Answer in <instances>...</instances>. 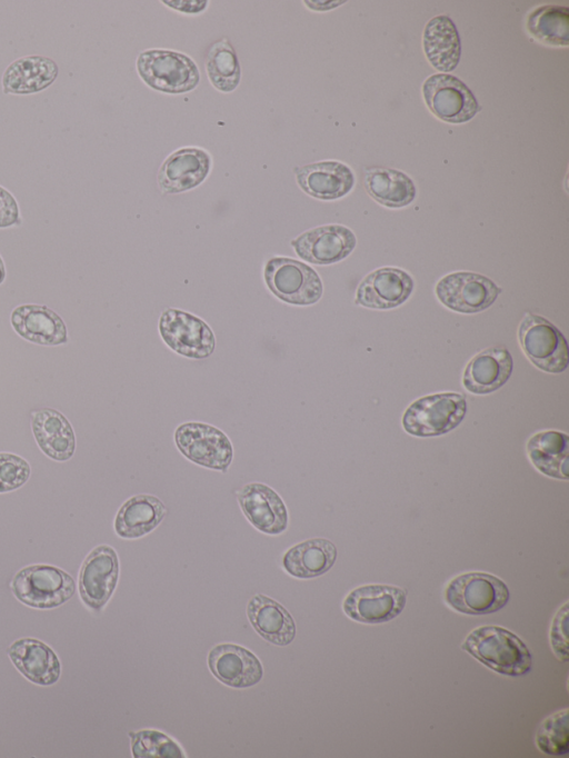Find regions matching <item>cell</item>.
Segmentation results:
<instances>
[{"mask_svg": "<svg viewBox=\"0 0 569 758\" xmlns=\"http://www.w3.org/2000/svg\"><path fill=\"white\" fill-rule=\"evenodd\" d=\"M461 649L491 670L510 677L528 674L532 656L527 645L501 626H481L469 632Z\"/></svg>", "mask_w": 569, "mask_h": 758, "instance_id": "6da1fadb", "label": "cell"}, {"mask_svg": "<svg viewBox=\"0 0 569 758\" xmlns=\"http://www.w3.org/2000/svg\"><path fill=\"white\" fill-rule=\"evenodd\" d=\"M445 601L465 615H488L502 609L510 592L500 578L482 571L461 574L451 579L445 589Z\"/></svg>", "mask_w": 569, "mask_h": 758, "instance_id": "7a4b0ae2", "label": "cell"}, {"mask_svg": "<svg viewBox=\"0 0 569 758\" xmlns=\"http://www.w3.org/2000/svg\"><path fill=\"white\" fill-rule=\"evenodd\" d=\"M467 401L457 392L428 395L415 400L403 412L402 427L415 437H436L455 429L465 418Z\"/></svg>", "mask_w": 569, "mask_h": 758, "instance_id": "3957f363", "label": "cell"}, {"mask_svg": "<svg viewBox=\"0 0 569 758\" xmlns=\"http://www.w3.org/2000/svg\"><path fill=\"white\" fill-rule=\"evenodd\" d=\"M11 590L22 604L37 609H51L68 601L76 591L73 578L50 565H31L19 570Z\"/></svg>", "mask_w": 569, "mask_h": 758, "instance_id": "277c9868", "label": "cell"}, {"mask_svg": "<svg viewBox=\"0 0 569 758\" xmlns=\"http://www.w3.org/2000/svg\"><path fill=\"white\" fill-rule=\"evenodd\" d=\"M137 71L150 88L171 94L193 90L200 80L194 61L188 56L167 49H150L137 59Z\"/></svg>", "mask_w": 569, "mask_h": 758, "instance_id": "5b68a950", "label": "cell"}, {"mask_svg": "<svg viewBox=\"0 0 569 758\" xmlns=\"http://www.w3.org/2000/svg\"><path fill=\"white\" fill-rule=\"evenodd\" d=\"M518 341L522 352L538 369L549 373H560L567 369V340L546 318L531 312L525 313L518 327Z\"/></svg>", "mask_w": 569, "mask_h": 758, "instance_id": "8992f818", "label": "cell"}, {"mask_svg": "<svg viewBox=\"0 0 569 758\" xmlns=\"http://www.w3.org/2000/svg\"><path fill=\"white\" fill-rule=\"evenodd\" d=\"M264 281L277 298L290 305H313L323 291L319 275L310 266L291 258H270L264 266Z\"/></svg>", "mask_w": 569, "mask_h": 758, "instance_id": "52a82bcc", "label": "cell"}, {"mask_svg": "<svg viewBox=\"0 0 569 758\" xmlns=\"http://www.w3.org/2000/svg\"><path fill=\"white\" fill-rule=\"evenodd\" d=\"M179 451L190 461L226 472L232 461L230 439L220 429L202 422H186L174 432Z\"/></svg>", "mask_w": 569, "mask_h": 758, "instance_id": "ba28073f", "label": "cell"}, {"mask_svg": "<svg viewBox=\"0 0 569 758\" xmlns=\"http://www.w3.org/2000/svg\"><path fill=\"white\" fill-rule=\"evenodd\" d=\"M435 292L446 308L460 313H477L493 305L501 288L483 275L458 271L442 277Z\"/></svg>", "mask_w": 569, "mask_h": 758, "instance_id": "9c48e42d", "label": "cell"}, {"mask_svg": "<svg viewBox=\"0 0 569 758\" xmlns=\"http://www.w3.org/2000/svg\"><path fill=\"white\" fill-rule=\"evenodd\" d=\"M162 340L177 353L192 359L209 357L216 347L211 328L200 318L182 310L167 309L159 319Z\"/></svg>", "mask_w": 569, "mask_h": 758, "instance_id": "30bf717a", "label": "cell"}, {"mask_svg": "<svg viewBox=\"0 0 569 758\" xmlns=\"http://www.w3.org/2000/svg\"><path fill=\"white\" fill-rule=\"evenodd\" d=\"M422 94L431 112L449 123L467 122L480 110L471 90L451 74L430 76L423 82Z\"/></svg>", "mask_w": 569, "mask_h": 758, "instance_id": "8fae6325", "label": "cell"}, {"mask_svg": "<svg viewBox=\"0 0 569 758\" xmlns=\"http://www.w3.org/2000/svg\"><path fill=\"white\" fill-rule=\"evenodd\" d=\"M405 589L372 584L351 590L342 602L343 612L353 621L361 624H382L395 619L406 606Z\"/></svg>", "mask_w": 569, "mask_h": 758, "instance_id": "7c38bea8", "label": "cell"}, {"mask_svg": "<svg viewBox=\"0 0 569 758\" xmlns=\"http://www.w3.org/2000/svg\"><path fill=\"white\" fill-rule=\"evenodd\" d=\"M119 578V559L108 545L92 549L79 571V594L83 604L100 611L112 596Z\"/></svg>", "mask_w": 569, "mask_h": 758, "instance_id": "4fadbf2b", "label": "cell"}, {"mask_svg": "<svg viewBox=\"0 0 569 758\" xmlns=\"http://www.w3.org/2000/svg\"><path fill=\"white\" fill-rule=\"evenodd\" d=\"M357 238L347 227L327 225L305 231L291 241L296 253L313 265H331L347 258L356 248Z\"/></svg>", "mask_w": 569, "mask_h": 758, "instance_id": "5bb4252c", "label": "cell"}, {"mask_svg": "<svg viewBox=\"0 0 569 758\" xmlns=\"http://www.w3.org/2000/svg\"><path fill=\"white\" fill-rule=\"evenodd\" d=\"M412 277L400 268L383 267L367 275L359 283L355 303L386 310L402 305L412 293Z\"/></svg>", "mask_w": 569, "mask_h": 758, "instance_id": "9a60e30c", "label": "cell"}, {"mask_svg": "<svg viewBox=\"0 0 569 758\" xmlns=\"http://www.w3.org/2000/svg\"><path fill=\"white\" fill-rule=\"evenodd\" d=\"M237 498L243 515L259 531L279 535L287 529L289 522L287 507L271 487L251 482L237 491Z\"/></svg>", "mask_w": 569, "mask_h": 758, "instance_id": "2e32d148", "label": "cell"}, {"mask_svg": "<svg viewBox=\"0 0 569 758\" xmlns=\"http://www.w3.org/2000/svg\"><path fill=\"white\" fill-rule=\"evenodd\" d=\"M211 674L223 685L232 688H248L263 677L262 664L247 648L234 644H219L208 654Z\"/></svg>", "mask_w": 569, "mask_h": 758, "instance_id": "e0dca14e", "label": "cell"}, {"mask_svg": "<svg viewBox=\"0 0 569 758\" xmlns=\"http://www.w3.org/2000/svg\"><path fill=\"white\" fill-rule=\"evenodd\" d=\"M211 158L197 147L181 148L161 164L158 183L164 193H179L199 186L209 174Z\"/></svg>", "mask_w": 569, "mask_h": 758, "instance_id": "ac0fdd59", "label": "cell"}, {"mask_svg": "<svg viewBox=\"0 0 569 758\" xmlns=\"http://www.w3.org/2000/svg\"><path fill=\"white\" fill-rule=\"evenodd\" d=\"M512 368L513 360L506 347H490L468 361L462 376V385L473 395H488L508 381Z\"/></svg>", "mask_w": 569, "mask_h": 758, "instance_id": "d6986e66", "label": "cell"}, {"mask_svg": "<svg viewBox=\"0 0 569 758\" xmlns=\"http://www.w3.org/2000/svg\"><path fill=\"white\" fill-rule=\"evenodd\" d=\"M299 187L320 200H336L348 195L355 184L352 170L343 162L326 160L295 169Z\"/></svg>", "mask_w": 569, "mask_h": 758, "instance_id": "ffe728a7", "label": "cell"}, {"mask_svg": "<svg viewBox=\"0 0 569 758\" xmlns=\"http://www.w3.org/2000/svg\"><path fill=\"white\" fill-rule=\"evenodd\" d=\"M11 326L23 339L41 346H59L68 340L62 318L42 305H21L11 313Z\"/></svg>", "mask_w": 569, "mask_h": 758, "instance_id": "44dd1931", "label": "cell"}, {"mask_svg": "<svg viewBox=\"0 0 569 758\" xmlns=\"http://www.w3.org/2000/svg\"><path fill=\"white\" fill-rule=\"evenodd\" d=\"M8 655L14 667L31 682L50 686L58 681L61 664L56 652L34 638H21L11 644Z\"/></svg>", "mask_w": 569, "mask_h": 758, "instance_id": "7402d4cb", "label": "cell"}, {"mask_svg": "<svg viewBox=\"0 0 569 758\" xmlns=\"http://www.w3.org/2000/svg\"><path fill=\"white\" fill-rule=\"evenodd\" d=\"M31 428L39 448L50 459L66 461L73 456L74 431L58 410L42 408L32 411Z\"/></svg>", "mask_w": 569, "mask_h": 758, "instance_id": "603a6c76", "label": "cell"}, {"mask_svg": "<svg viewBox=\"0 0 569 758\" xmlns=\"http://www.w3.org/2000/svg\"><path fill=\"white\" fill-rule=\"evenodd\" d=\"M248 619L266 641L288 646L296 636V624L289 611L274 599L258 594L247 605Z\"/></svg>", "mask_w": 569, "mask_h": 758, "instance_id": "cb8c5ba5", "label": "cell"}, {"mask_svg": "<svg viewBox=\"0 0 569 758\" xmlns=\"http://www.w3.org/2000/svg\"><path fill=\"white\" fill-rule=\"evenodd\" d=\"M57 63L42 56H27L11 62L2 74L6 94H30L48 88L58 77Z\"/></svg>", "mask_w": 569, "mask_h": 758, "instance_id": "d4e9b609", "label": "cell"}, {"mask_svg": "<svg viewBox=\"0 0 569 758\" xmlns=\"http://www.w3.org/2000/svg\"><path fill=\"white\" fill-rule=\"evenodd\" d=\"M167 513L163 502L152 495H136L122 503L114 518L116 533L123 539L140 538L159 526Z\"/></svg>", "mask_w": 569, "mask_h": 758, "instance_id": "484cf974", "label": "cell"}, {"mask_svg": "<svg viewBox=\"0 0 569 758\" xmlns=\"http://www.w3.org/2000/svg\"><path fill=\"white\" fill-rule=\"evenodd\" d=\"M337 553L330 540L312 538L289 548L282 557V567L295 578H316L333 566Z\"/></svg>", "mask_w": 569, "mask_h": 758, "instance_id": "4316f807", "label": "cell"}, {"mask_svg": "<svg viewBox=\"0 0 569 758\" xmlns=\"http://www.w3.org/2000/svg\"><path fill=\"white\" fill-rule=\"evenodd\" d=\"M425 54L432 67L442 72L452 71L460 60L461 44L453 21L448 16L429 20L423 31Z\"/></svg>", "mask_w": 569, "mask_h": 758, "instance_id": "83f0119b", "label": "cell"}, {"mask_svg": "<svg viewBox=\"0 0 569 758\" xmlns=\"http://www.w3.org/2000/svg\"><path fill=\"white\" fill-rule=\"evenodd\" d=\"M526 449L530 462L538 471L556 479H568L569 437L567 433L556 430L537 432L529 438Z\"/></svg>", "mask_w": 569, "mask_h": 758, "instance_id": "f1b7e54d", "label": "cell"}, {"mask_svg": "<svg viewBox=\"0 0 569 758\" xmlns=\"http://www.w3.org/2000/svg\"><path fill=\"white\" fill-rule=\"evenodd\" d=\"M363 182L368 195L387 208L406 207L415 200L417 195L412 179L396 169L369 168L365 172Z\"/></svg>", "mask_w": 569, "mask_h": 758, "instance_id": "f546056e", "label": "cell"}, {"mask_svg": "<svg viewBox=\"0 0 569 758\" xmlns=\"http://www.w3.org/2000/svg\"><path fill=\"white\" fill-rule=\"evenodd\" d=\"M527 29L542 43L567 47L569 44V9L558 4L540 6L528 16Z\"/></svg>", "mask_w": 569, "mask_h": 758, "instance_id": "4dcf8cb0", "label": "cell"}, {"mask_svg": "<svg viewBox=\"0 0 569 758\" xmlns=\"http://www.w3.org/2000/svg\"><path fill=\"white\" fill-rule=\"evenodd\" d=\"M206 71L212 86L222 92L233 91L240 82V64L229 40L216 41L208 50Z\"/></svg>", "mask_w": 569, "mask_h": 758, "instance_id": "1f68e13d", "label": "cell"}, {"mask_svg": "<svg viewBox=\"0 0 569 758\" xmlns=\"http://www.w3.org/2000/svg\"><path fill=\"white\" fill-rule=\"evenodd\" d=\"M568 709L548 716L538 727L535 742L545 755L560 757L569 752Z\"/></svg>", "mask_w": 569, "mask_h": 758, "instance_id": "d6a6232c", "label": "cell"}, {"mask_svg": "<svg viewBox=\"0 0 569 758\" xmlns=\"http://www.w3.org/2000/svg\"><path fill=\"white\" fill-rule=\"evenodd\" d=\"M131 750L136 758L144 757H184L180 746L167 735L157 730H139L129 734Z\"/></svg>", "mask_w": 569, "mask_h": 758, "instance_id": "836d02e7", "label": "cell"}, {"mask_svg": "<svg viewBox=\"0 0 569 758\" xmlns=\"http://www.w3.org/2000/svg\"><path fill=\"white\" fill-rule=\"evenodd\" d=\"M31 473L29 463L21 457L0 452V492H8L24 485Z\"/></svg>", "mask_w": 569, "mask_h": 758, "instance_id": "e575fe53", "label": "cell"}, {"mask_svg": "<svg viewBox=\"0 0 569 758\" xmlns=\"http://www.w3.org/2000/svg\"><path fill=\"white\" fill-rule=\"evenodd\" d=\"M568 602H565L556 612L550 626V645L555 656L562 662L569 660L568 654Z\"/></svg>", "mask_w": 569, "mask_h": 758, "instance_id": "d590c367", "label": "cell"}, {"mask_svg": "<svg viewBox=\"0 0 569 758\" xmlns=\"http://www.w3.org/2000/svg\"><path fill=\"white\" fill-rule=\"evenodd\" d=\"M20 210L16 198L0 186V228L19 225Z\"/></svg>", "mask_w": 569, "mask_h": 758, "instance_id": "8d00e7d4", "label": "cell"}, {"mask_svg": "<svg viewBox=\"0 0 569 758\" xmlns=\"http://www.w3.org/2000/svg\"><path fill=\"white\" fill-rule=\"evenodd\" d=\"M4 278H6V267H4L3 260L0 256V285L3 282Z\"/></svg>", "mask_w": 569, "mask_h": 758, "instance_id": "74e56055", "label": "cell"}]
</instances>
